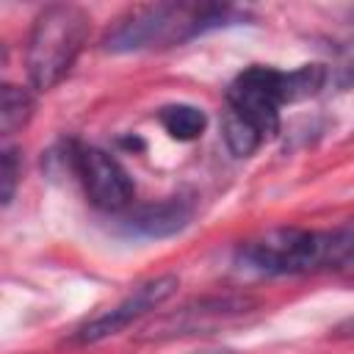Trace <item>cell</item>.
<instances>
[{"instance_id": "5b68a950", "label": "cell", "mask_w": 354, "mask_h": 354, "mask_svg": "<svg viewBox=\"0 0 354 354\" xmlns=\"http://www.w3.org/2000/svg\"><path fill=\"white\" fill-rule=\"evenodd\" d=\"M282 105H285V72L271 66H249L227 88V108L254 122L263 130V136L277 133Z\"/></svg>"}, {"instance_id": "5bb4252c", "label": "cell", "mask_w": 354, "mask_h": 354, "mask_svg": "<svg viewBox=\"0 0 354 354\" xmlns=\"http://www.w3.org/2000/svg\"><path fill=\"white\" fill-rule=\"evenodd\" d=\"M337 271H343L346 277H351V279H354V243H351V249L346 252V257L340 260V266H337Z\"/></svg>"}, {"instance_id": "9c48e42d", "label": "cell", "mask_w": 354, "mask_h": 354, "mask_svg": "<svg viewBox=\"0 0 354 354\" xmlns=\"http://www.w3.org/2000/svg\"><path fill=\"white\" fill-rule=\"evenodd\" d=\"M158 119L163 124V130L177 138V141H194L205 133L207 127V116L202 108L188 105V102H174V105H163L158 111Z\"/></svg>"}, {"instance_id": "7c38bea8", "label": "cell", "mask_w": 354, "mask_h": 354, "mask_svg": "<svg viewBox=\"0 0 354 354\" xmlns=\"http://www.w3.org/2000/svg\"><path fill=\"white\" fill-rule=\"evenodd\" d=\"M326 80V72L321 64H307L296 72H285V102L293 100H304L310 94H315Z\"/></svg>"}, {"instance_id": "7a4b0ae2", "label": "cell", "mask_w": 354, "mask_h": 354, "mask_svg": "<svg viewBox=\"0 0 354 354\" xmlns=\"http://www.w3.org/2000/svg\"><path fill=\"white\" fill-rule=\"evenodd\" d=\"M354 243L351 230L318 232V230H271L257 241L238 249V266L260 277L304 274L318 268H337Z\"/></svg>"}, {"instance_id": "30bf717a", "label": "cell", "mask_w": 354, "mask_h": 354, "mask_svg": "<svg viewBox=\"0 0 354 354\" xmlns=\"http://www.w3.org/2000/svg\"><path fill=\"white\" fill-rule=\"evenodd\" d=\"M221 136H224V144L227 149L235 155V158H249L260 144H263V130L249 122L243 113L227 108L224 116H221Z\"/></svg>"}, {"instance_id": "52a82bcc", "label": "cell", "mask_w": 354, "mask_h": 354, "mask_svg": "<svg viewBox=\"0 0 354 354\" xmlns=\"http://www.w3.org/2000/svg\"><path fill=\"white\" fill-rule=\"evenodd\" d=\"M180 279L174 274H160L152 277L147 282H141L133 293H127L119 304H113L105 313H97L94 318H88L75 335L72 343H97L102 337H111L116 332H122L124 326H130L133 321H138L141 315L152 313L155 307H160L166 299H171V293L177 290Z\"/></svg>"}, {"instance_id": "6da1fadb", "label": "cell", "mask_w": 354, "mask_h": 354, "mask_svg": "<svg viewBox=\"0 0 354 354\" xmlns=\"http://www.w3.org/2000/svg\"><path fill=\"white\" fill-rule=\"evenodd\" d=\"M238 14L230 6L155 3L124 14L102 39L108 53H136L144 47H169L194 39L218 25H230Z\"/></svg>"}, {"instance_id": "3957f363", "label": "cell", "mask_w": 354, "mask_h": 354, "mask_svg": "<svg viewBox=\"0 0 354 354\" xmlns=\"http://www.w3.org/2000/svg\"><path fill=\"white\" fill-rule=\"evenodd\" d=\"M88 39V17L83 8L69 3L47 6L28 36L25 66L36 91H50L72 69Z\"/></svg>"}, {"instance_id": "8992f818", "label": "cell", "mask_w": 354, "mask_h": 354, "mask_svg": "<svg viewBox=\"0 0 354 354\" xmlns=\"http://www.w3.org/2000/svg\"><path fill=\"white\" fill-rule=\"evenodd\" d=\"M72 169L83 183L88 202L105 213L124 210L133 199V180L124 166L100 147H75Z\"/></svg>"}, {"instance_id": "9a60e30c", "label": "cell", "mask_w": 354, "mask_h": 354, "mask_svg": "<svg viewBox=\"0 0 354 354\" xmlns=\"http://www.w3.org/2000/svg\"><path fill=\"white\" fill-rule=\"evenodd\" d=\"M191 354H235V351L224 348V346H207V348H199V351H191Z\"/></svg>"}, {"instance_id": "4fadbf2b", "label": "cell", "mask_w": 354, "mask_h": 354, "mask_svg": "<svg viewBox=\"0 0 354 354\" xmlns=\"http://www.w3.org/2000/svg\"><path fill=\"white\" fill-rule=\"evenodd\" d=\"M19 152L14 147H6L3 149V158H0V196H3V205L11 202L14 191H17V180H19Z\"/></svg>"}, {"instance_id": "ba28073f", "label": "cell", "mask_w": 354, "mask_h": 354, "mask_svg": "<svg viewBox=\"0 0 354 354\" xmlns=\"http://www.w3.org/2000/svg\"><path fill=\"white\" fill-rule=\"evenodd\" d=\"M191 216H194V199L177 194L163 202L138 207L127 218V227H130V232L144 235V238H166V235L180 232L191 221Z\"/></svg>"}, {"instance_id": "277c9868", "label": "cell", "mask_w": 354, "mask_h": 354, "mask_svg": "<svg viewBox=\"0 0 354 354\" xmlns=\"http://www.w3.org/2000/svg\"><path fill=\"white\" fill-rule=\"evenodd\" d=\"M254 307H257V301L249 296H205V299L188 301L171 313L158 315L138 332V340L160 343V340H174V337L210 335V332H218V329L246 318L249 313H254Z\"/></svg>"}, {"instance_id": "8fae6325", "label": "cell", "mask_w": 354, "mask_h": 354, "mask_svg": "<svg viewBox=\"0 0 354 354\" xmlns=\"http://www.w3.org/2000/svg\"><path fill=\"white\" fill-rule=\"evenodd\" d=\"M30 116H33L30 91L22 88V86L6 83L3 86V97H0V130H3V136H11L19 127H25Z\"/></svg>"}]
</instances>
